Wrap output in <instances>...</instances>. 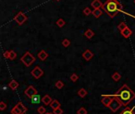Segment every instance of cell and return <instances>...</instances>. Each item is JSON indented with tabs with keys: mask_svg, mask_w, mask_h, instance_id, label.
<instances>
[{
	"mask_svg": "<svg viewBox=\"0 0 135 114\" xmlns=\"http://www.w3.org/2000/svg\"><path fill=\"white\" fill-rule=\"evenodd\" d=\"M40 101H42V99L40 98V96L38 94L37 95H35L34 97L31 99V102L32 104H39Z\"/></svg>",
	"mask_w": 135,
	"mask_h": 114,
	"instance_id": "15",
	"label": "cell"
},
{
	"mask_svg": "<svg viewBox=\"0 0 135 114\" xmlns=\"http://www.w3.org/2000/svg\"><path fill=\"white\" fill-rule=\"evenodd\" d=\"M18 86H19V83L17 82L16 80H12L11 82L9 83V86H10V88L12 90H16L18 87Z\"/></svg>",
	"mask_w": 135,
	"mask_h": 114,
	"instance_id": "17",
	"label": "cell"
},
{
	"mask_svg": "<svg viewBox=\"0 0 135 114\" xmlns=\"http://www.w3.org/2000/svg\"><path fill=\"white\" fill-rule=\"evenodd\" d=\"M50 106H51V108H52V109H57V108H59L61 105H60L59 101L58 100H53Z\"/></svg>",
	"mask_w": 135,
	"mask_h": 114,
	"instance_id": "18",
	"label": "cell"
},
{
	"mask_svg": "<svg viewBox=\"0 0 135 114\" xmlns=\"http://www.w3.org/2000/svg\"><path fill=\"white\" fill-rule=\"evenodd\" d=\"M101 96H102V101H101L102 104H103L104 106L108 107L109 104L111 103V101L113 100L114 97H112V96L111 95V94H109V95L103 94V95H101Z\"/></svg>",
	"mask_w": 135,
	"mask_h": 114,
	"instance_id": "9",
	"label": "cell"
},
{
	"mask_svg": "<svg viewBox=\"0 0 135 114\" xmlns=\"http://www.w3.org/2000/svg\"><path fill=\"white\" fill-rule=\"evenodd\" d=\"M27 19H28V17H27V16L23 13V12H19V13L17 14L16 15H15V17H14V20L19 25H22L27 21Z\"/></svg>",
	"mask_w": 135,
	"mask_h": 114,
	"instance_id": "6",
	"label": "cell"
},
{
	"mask_svg": "<svg viewBox=\"0 0 135 114\" xmlns=\"http://www.w3.org/2000/svg\"><path fill=\"white\" fill-rule=\"evenodd\" d=\"M91 6L94 8V10H98V9H101L103 7V3L101 2L100 0H93L91 2Z\"/></svg>",
	"mask_w": 135,
	"mask_h": 114,
	"instance_id": "11",
	"label": "cell"
},
{
	"mask_svg": "<svg viewBox=\"0 0 135 114\" xmlns=\"http://www.w3.org/2000/svg\"><path fill=\"white\" fill-rule=\"evenodd\" d=\"M42 102H43L45 106H49L51 103L52 102V99L48 94H45L43 98H42Z\"/></svg>",
	"mask_w": 135,
	"mask_h": 114,
	"instance_id": "12",
	"label": "cell"
},
{
	"mask_svg": "<svg viewBox=\"0 0 135 114\" xmlns=\"http://www.w3.org/2000/svg\"><path fill=\"white\" fill-rule=\"evenodd\" d=\"M7 107V104H6L4 101H1V102H0V109H1L2 111L6 109V108Z\"/></svg>",
	"mask_w": 135,
	"mask_h": 114,
	"instance_id": "33",
	"label": "cell"
},
{
	"mask_svg": "<svg viewBox=\"0 0 135 114\" xmlns=\"http://www.w3.org/2000/svg\"><path fill=\"white\" fill-rule=\"evenodd\" d=\"M37 94L38 93H37V89H36L33 86H29V87L25 90V94L30 99H32L35 95H37Z\"/></svg>",
	"mask_w": 135,
	"mask_h": 114,
	"instance_id": "7",
	"label": "cell"
},
{
	"mask_svg": "<svg viewBox=\"0 0 135 114\" xmlns=\"http://www.w3.org/2000/svg\"><path fill=\"white\" fill-rule=\"evenodd\" d=\"M56 25H58L59 27H60V28H62V27H63L66 25V22L62 18H59V19L57 20Z\"/></svg>",
	"mask_w": 135,
	"mask_h": 114,
	"instance_id": "23",
	"label": "cell"
},
{
	"mask_svg": "<svg viewBox=\"0 0 135 114\" xmlns=\"http://www.w3.org/2000/svg\"><path fill=\"white\" fill-rule=\"evenodd\" d=\"M77 94H78L81 98H85V96L87 95V91H86V90L84 89V88L80 89L79 90L77 91Z\"/></svg>",
	"mask_w": 135,
	"mask_h": 114,
	"instance_id": "21",
	"label": "cell"
},
{
	"mask_svg": "<svg viewBox=\"0 0 135 114\" xmlns=\"http://www.w3.org/2000/svg\"><path fill=\"white\" fill-rule=\"evenodd\" d=\"M38 57L40 59V60L44 61L47 57H48V54H47L44 50H41L40 52L38 53Z\"/></svg>",
	"mask_w": 135,
	"mask_h": 114,
	"instance_id": "14",
	"label": "cell"
},
{
	"mask_svg": "<svg viewBox=\"0 0 135 114\" xmlns=\"http://www.w3.org/2000/svg\"><path fill=\"white\" fill-rule=\"evenodd\" d=\"M92 10H90V8H89V7H85V9H84L83 10V13L85 14L86 16H89L90 14H92Z\"/></svg>",
	"mask_w": 135,
	"mask_h": 114,
	"instance_id": "30",
	"label": "cell"
},
{
	"mask_svg": "<svg viewBox=\"0 0 135 114\" xmlns=\"http://www.w3.org/2000/svg\"><path fill=\"white\" fill-rule=\"evenodd\" d=\"M134 3H135V0H134Z\"/></svg>",
	"mask_w": 135,
	"mask_h": 114,
	"instance_id": "37",
	"label": "cell"
},
{
	"mask_svg": "<svg viewBox=\"0 0 135 114\" xmlns=\"http://www.w3.org/2000/svg\"><path fill=\"white\" fill-rule=\"evenodd\" d=\"M93 53H92L91 52V50H89V49H87L85 50V52H84V53L82 54V56L84 57V59H85V60L87 61H89L90 59H91L92 57H93Z\"/></svg>",
	"mask_w": 135,
	"mask_h": 114,
	"instance_id": "10",
	"label": "cell"
},
{
	"mask_svg": "<svg viewBox=\"0 0 135 114\" xmlns=\"http://www.w3.org/2000/svg\"><path fill=\"white\" fill-rule=\"evenodd\" d=\"M134 107H133V108L127 107L125 109H123L122 111V113L120 114H135V113L134 112Z\"/></svg>",
	"mask_w": 135,
	"mask_h": 114,
	"instance_id": "16",
	"label": "cell"
},
{
	"mask_svg": "<svg viewBox=\"0 0 135 114\" xmlns=\"http://www.w3.org/2000/svg\"><path fill=\"white\" fill-rule=\"evenodd\" d=\"M127 28V24H126L125 22H121L120 24H119V25H118V29H119V30L120 32H122V31H123L124 29H126Z\"/></svg>",
	"mask_w": 135,
	"mask_h": 114,
	"instance_id": "22",
	"label": "cell"
},
{
	"mask_svg": "<svg viewBox=\"0 0 135 114\" xmlns=\"http://www.w3.org/2000/svg\"><path fill=\"white\" fill-rule=\"evenodd\" d=\"M53 113L54 114H62L63 113V110L61 108H57L55 109H53Z\"/></svg>",
	"mask_w": 135,
	"mask_h": 114,
	"instance_id": "29",
	"label": "cell"
},
{
	"mask_svg": "<svg viewBox=\"0 0 135 114\" xmlns=\"http://www.w3.org/2000/svg\"><path fill=\"white\" fill-rule=\"evenodd\" d=\"M16 57H17V53L14 51H10V57H9V59H11V60H14Z\"/></svg>",
	"mask_w": 135,
	"mask_h": 114,
	"instance_id": "27",
	"label": "cell"
},
{
	"mask_svg": "<svg viewBox=\"0 0 135 114\" xmlns=\"http://www.w3.org/2000/svg\"><path fill=\"white\" fill-rule=\"evenodd\" d=\"M122 106V102L120 101V100L118 98H115L114 97L113 100L111 101V103L109 104V106L107 108H109V109L112 111V112L115 113L117 112L120 108H121Z\"/></svg>",
	"mask_w": 135,
	"mask_h": 114,
	"instance_id": "5",
	"label": "cell"
},
{
	"mask_svg": "<svg viewBox=\"0 0 135 114\" xmlns=\"http://www.w3.org/2000/svg\"><path fill=\"white\" fill-rule=\"evenodd\" d=\"M78 79H79V77L77 76L76 74H71V76H70V80L72 81V82H75L76 81L78 80Z\"/></svg>",
	"mask_w": 135,
	"mask_h": 114,
	"instance_id": "31",
	"label": "cell"
},
{
	"mask_svg": "<svg viewBox=\"0 0 135 114\" xmlns=\"http://www.w3.org/2000/svg\"><path fill=\"white\" fill-rule=\"evenodd\" d=\"M64 86V83L62 82L61 80H59V81H57V82H55V87L56 88H58V89H62V87Z\"/></svg>",
	"mask_w": 135,
	"mask_h": 114,
	"instance_id": "25",
	"label": "cell"
},
{
	"mask_svg": "<svg viewBox=\"0 0 135 114\" xmlns=\"http://www.w3.org/2000/svg\"><path fill=\"white\" fill-rule=\"evenodd\" d=\"M3 56L6 59H9V57H10V52L9 51H5L3 52Z\"/></svg>",
	"mask_w": 135,
	"mask_h": 114,
	"instance_id": "34",
	"label": "cell"
},
{
	"mask_svg": "<svg viewBox=\"0 0 135 114\" xmlns=\"http://www.w3.org/2000/svg\"><path fill=\"white\" fill-rule=\"evenodd\" d=\"M62 44L63 45V47L67 48L70 45V41H69L68 39H64V40L62 41Z\"/></svg>",
	"mask_w": 135,
	"mask_h": 114,
	"instance_id": "26",
	"label": "cell"
},
{
	"mask_svg": "<svg viewBox=\"0 0 135 114\" xmlns=\"http://www.w3.org/2000/svg\"><path fill=\"white\" fill-rule=\"evenodd\" d=\"M27 108L24 106L22 102H18L11 109V114H25L27 112Z\"/></svg>",
	"mask_w": 135,
	"mask_h": 114,
	"instance_id": "4",
	"label": "cell"
},
{
	"mask_svg": "<svg viewBox=\"0 0 135 114\" xmlns=\"http://www.w3.org/2000/svg\"><path fill=\"white\" fill-rule=\"evenodd\" d=\"M77 114H87V110L84 107H82V108H80L78 110H77Z\"/></svg>",
	"mask_w": 135,
	"mask_h": 114,
	"instance_id": "32",
	"label": "cell"
},
{
	"mask_svg": "<svg viewBox=\"0 0 135 114\" xmlns=\"http://www.w3.org/2000/svg\"><path fill=\"white\" fill-rule=\"evenodd\" d=\"M46 114H54L53 113H47Z\"/></svg>",
	"mask_w": 135,
	"mask_h": 114,
	"instance_id": "35",
	"label": "cell"
},
{
	"mask_svg": "<svg viewBox=\"0 0 135 114\" xmlns=\"http://www.w3.org/2000/svg\"><path fill=\"white\" fill-rule=\"evenodd\" d=\"M31 74L36 79H40V78L44 74V71L40 67L37 66V67H35L33 70L31 71Z\"/></svg>",
	"mask_w": 135,
	"mask_h": 114,
	"instance_id": "8",
	"label": "cell"
},
{
	"mask_svg": "<svg viewBox=\"0 0 135 114\" xmlns=\"http://www.w3.org/2000/svg\"><path fill=\"white\" fill-rule=\"evenodd\" d=\"M132 33H133V32H132L131 29L130 28H128V27L126 29H124L123 31L121 32V34L122 35V37H124L125 38L130 37V36L132 35Z\"/></svg>",
	"mask_w": 135,
	"mask_h": 114,
	"instance_id": "13",
	"label": "cell"
},
{
	"mask_svg": "<svg viewBox=\"0 0 135 114\" xmlns=\"http://www.w3.org/2000/svg\"><path fill=\"white\" fill-rule=\"evenodd\" d=\"M37 112L40 114H46V109L44 106H40L37 109Z\"/></svg>",
	"mask_w": 135,
	"mask_h": 114,
	"instance_id": "28",
	"label": "cell"
},
{
	"mask_svg": "<svg viewBox=\"0 0 135 114\" xmlns=\"http://www.w3.org/2000/svg\"><path fill=\"white\" fill-rule=\"evenodd\" d=\"M101 9H103L110 17H114L117 15L118 12L122 10V6L118 0H107Z\"/></svg>",
	"mask_w": 135,
	"mask_h": 114,
	"instance_id": "2",
	"label": "cell"
},
{
	"mask_svg": "<svg viewBox=\"0 0 135 114\" xmlns=\"http://www.w3.org/2000/svg\"><path fill=\"white\" fill-rule=\"evenodd\" d=\"M95 35L94 32L92 30V29H88V30H86L85 32V36L88 38V39H91L93 36Z\"/></svg>",
	"mask_w": 135,
	"mask_h": 114,
	"instance_id": "20",
	"label": "cell"
},
{
	"mask_svg": "<svg viewBox=\"0 0 135 114\" xmlns=\"http://www.w3.org/2000/svg\"><path fill=\"white\" fill-rule=\"evenodd\" d=\"M21 61L25 64V67H29L36 61V57L29 52H26L25 55L21 58Z\"/></svg>",
	"mask_w": 135,
	"mask_h": 114,
	"instance_id": "3",
	"label": "cell"
},
{
	"mask_svg": "<svg viewBox=\"0 0 135 114\" xmlns=\"http://www.w3.org/2000/svg\"><path fill=\"white\" fill-rule=\"evenodd\" d=\"M92 15H93L95 17H97V18H98V17H100L102 14H103V12H102L101 9H98V10H94L92 12Z\"/></svg>",
	"mask_w": 135,
	"mask_h": 114,
	"instance_id": "19",
	"label": "cell"
},
{
	"mask_svg": "<svg viewBox=\"0 0 135 114\" xmlns=\"http://www.w3.org/2000/svg\"><path fill=\"white\" fill-rule=\"evenodd\" d=\"M120 79H121V75L119 72H115L112 74V79L115 82H118L119 80H120Z\"/></svg>",
	"mask_w": 135,
	"mask_h": 114,
	"instance_id": "24",
	"label": "cell"
},
{
	"mask_svg": "<svg viewBox=\"0 0 135 114\" xmlns=\"http://www.w3.org/2000/svg\"><path fill=\"white\" fill-rule=\"evenodd\" d=\"M56 1H60V0H56Z\"/></svg>",
	"mask_w": 135,
	"mask_h": 114,
	"instance_id": "36",
	"label": "cell"
},
{
	"mask_svg": "<svg viewBox=\"0 0 135 114\" xmlns=\"http://www.w3.org/2000/svg\"><path fill=\"white\" fill-rule=\"evenodd\" d=\"M111 95L112 97L118 98L122 102V106H127L135 98V93L129 87L127 84H124L115 94Z\"/></svg>",
	"mask_w": 135,
	"mask_h": 114,
	"instance_id": "1",
	"label": "cell"
}]
</instances>
